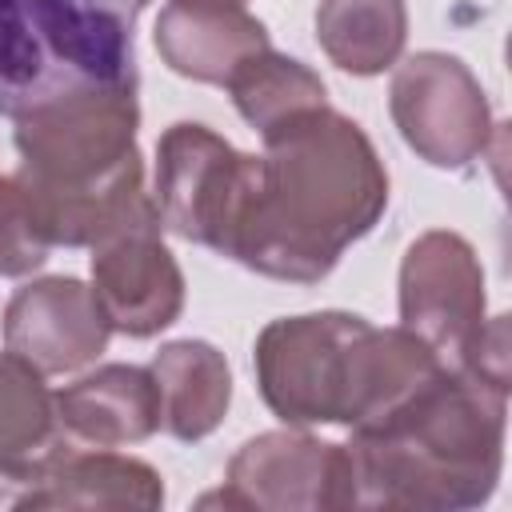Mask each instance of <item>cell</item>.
I'll return each instance as SVG.
<instances>
[{
  "instance_id": "18",
  "label": "cell",
  "mask_w": 512,
  "mask_h": 512,
  "mask_svg": "<svg viewBox=\"0 0 512 512\" xmlns=\"http://www.w3.org/2000/svg\"><path fill=\"white\" fill-rule=\"evenodd\" d=\"M236 112L256 128V132H268L272 124L304 112V108H316V104H328V88L324 80L292 60V56H280L272 48L264 52H252L236 72L232 80L224 84Z\"/></svg>"
},
{
  "instance_id": "6",
  "label": "cell",
  "mask_w": 512,
  "mask_h": 512,
  "mask_svg": "<svg viewBox=\"0 0 512 512\" xmlns=\"http://www.w3.org/2000/svg\"><path fill=\"white\" fill-rule=\"evenodd\" d=\"M388 108L404 144L432 168L460 172L488 152L496 132L488 96L472 68L448 52H412L392 64Z\"/></svg>"
},
{
  "instance_id": "20",
  "label": "cell",
  "mask_w": 512,
  "mask_h": 512,
  "mask_svg": "<svg viewBox=\"0 0 512 512\" xmlns=\"http://www.w3.org/2000/svg\"><path fill=\"white\" fill-rule=\"evenodd\" d=\"M196 4H236V8H244L248 0H196Z\"/></svg>"
},
{
  "instance_id": "11",
  "label": "cell",
  "mask_w": 512,
  "mask_h": 512,
  "mask_svg": "<svg viewBox=\"0 0 512 512\" xmlns=\"http://www.w3.org/2000/svg\"><path fill=\"white\" fill-rule=\"evenodd\" d=\"M92 292L112 332L132 340H148L176 324L184 308V276L160 240V224H136L92 244Z\"/></svg>"
},
{
  "instance_id": "3",
  "label": "cell",
  "mask_w": 512,
  "mask_h": 512,
  "mask_svg": "<svg viewBox=\"0 0 512 512\" xmlns=\"http://www.w3.org/2000/svg\"><path fill=\"white\" fill-rule=\"evenodd\" d=\"M504 416L508 388L444 368L344 444L352 508L456 512L484 504L504 468Z\"/></svg>"
},
{
  "instance_id": "15",
  "label": "cell",
  "mask_w": 512,
  "mask_h": 512,
  "mask_svg": "<svg viewBox=\"0 0 512 512\" xmlns=\"http://www.w3.org/2000/svg\"><path fill=\"white\" fill-rule=\"evenodd\" d=\"M72 448L56 396L44 388V372L28 360L0 352V484L32 488Z\"/></svg>"
},
{
  "instance_id": "2",
  "label": "cell",
  "mask_w": 512,
  "mask_h": 512,
  "mask_svg": "<svg viewBox=\"0 0 512 512\" xmlns=\"http://www.w3.org/2000/svg\"><path fill=\"white\" fill-rule=\"evenodd\" d=\"M20 168L12 172L48 244L92 248L124 228L160 224L136 148V88L60 96L12 120Z\"/></svg>"
},
{
  "instance_id": "4",
  "label": "cell",
  "mask_w": 512,
  "mask_h": 512,
  "mask_svg": "<svg viewBox=\"0 0 512 512\" xmlns=\"http://www.w3.org/2000/svg\"><path fill=\"white\" fill-rule=\"evenodd\" d=\"M444 368L408 328H376L356 312L280 316L256 336L260 396L292 428H368Z\"/></svg>"
},
{
  "instance_id": "13",
  "label": "cell",
  "mask_w": 512,
  "mask_h": 512,
  "mask_svg": "<svg viewBox=\"0 0 512 512\" xmlns=\"http://www.w3.org/2000/svg\"><path fill=\"white\" fill-rule=\"evenodd\" d=\"M52 396L72 444L124 448L160 432V392L148 368L100 364L96 372L64 384Z\"/></svg>"
},
{
  "instance_id": "7",
  "label": "cell",
  "mask_w": 512,
  "mask_h": 512,
  "mask_svg": "<svg viewBox=\"0 0 512 512\" xmlns=\"http://www.w3.org/2000/svg\"><path fill=\"white\" fill-rule=\"evenodd\" d=\"M252 152L232 148L204 124L180 120L156 144V212L160 228L224 256L240 216Z\"/></svg>"
},
{
  "instance_id": "21",
  "label": "cell",
  "mask_w": 512,
  "mask_h": 512,
  "mask_svg": "<svg viewBox=\"0 0 512 512\" xmlns=\"http://www.w3.org/2000/svg\"><path fill=\"white\" fill-rule=\"evenodd\" d=\"M0 500H4V492H0Z\"/></svg>"
},
{
  "instance_id": "5",
  "label": "cell",
  "mask_w": 512,
  "mask_h": 512,
  "mask_svg": "<svg viewBox=\"0 0 512 512\" xmlns=\"http://www.w3.org/2000/svg\"><path fill=\"white\" fill-rule=\"evenodd\" d=\"M144 8L148 0H0V116L92 88H136Z\"/></svg>"
},
{
  "instance_id": "17",
  "label": "cell",
  "mask_w": 512,
  "mask_h": 512,
  "mask_svg": "<svg viewBox=\"0 0 512 512\" xmlns=\"http://www.w3.org/2000/svg\"><path fill=\"white\" fill-rule=\"evenodd\" d=\"M408 40L404 0H320L316 44L352 76H380L392 68Z\"/></svg>"
},
{
  "instance_id": "8",
  "label": "cell",
  "mask_w": 512,
  "mask_h": 512,
  "mask_svg": "<svg viewBox=\"0 0 512 512\" xmlns=\"http://www.w3.org/2000/svg\"><path fill=\"white\" fill-rule=\"evenodd\" d=\"M212 504L256 512L352 508L348 448L304 432H260L228 460L224 488L200 496V508Z\"/></svg>"
},
{
  "instance_id": "14",
  "label": "cell",
  "mask_w": 512,
  "mask_h": 512,
  "mask_svg": "<svg viewBox=\"0 0 512 512\" xmlns=\"http://www.w3.org/2000/svg\"><path fill=\"white\" fill-rule=\"evenodd\" d=\"M16 508H160L164 480L152 464L112 448H68L32 488L12 496Z\"/></svg>"
},
{
  "instance_id": "19",
  "label": "cell",
  "mask_w": 512,
  "mask_h": 512,
  "mask_svg": "<svg viewBox=\"0 0 512 512\" xmlns=\"http://www.w3.org/2000/svg\"><path fill=\"white\" fill-rule=\"evenodd\" d=\"M48 236L16 176H0V276H28L48 260Z\"/></svg>"
},
{
  "instance_id": "12",
  "label": "cell",
  "mask_w": 512,
  "mask_h": 512,
  "mask_svg": "<svg viewBox=\"0 0 512 512\" xmlns=\"http://www.w3.org/2000/svg\"><path fill=\"white\" fill-rule=\"evenodd\" d=\"M152 44L176 76L220 88L252 52L272 48L268 28L248 8L196 0H168L156 16Z\"/></svg>"
},
{
  "instance_id": "10",
  "label": "cell",
  "mask_w": 512,
  "mask_h": 512,
  "mask_svg": "<svg viewBox=\"0 0 512 512\" xmlns=\"http://www.w3.org/2000/svg\"><path fill=\"white\" fill-rule=\"evenodd\" d=\"M112 324L96 292L76 276H40L4 308V348L44 376L76 372L108 348Z\"/></svg>"
},
{
  "instance_id": "1",
  "label": "cell",
  "mask_w": 512,
  "mask_h": 512,
  "mask_svg": "<svg viewBox=\"0 0 512 512\" xmlns=\"http://www.w3.org/2000/svg\"><path fill=\"white\" fill-rule=\"evenodd\" d=\"M260 140L224 256L268 280L316 284L384 216L388 172L364 128L328 104Z\"/></svg>"
},
{
  "instance_id": "16",
  "label": "cell",
  "mask_w": 512,
  "mask_h": 512,
  "mask_svg": "<svg viewBox=\"0 0 512 512\" xmlns=\"http://www.w3.org/2000/svg\"><path fill=\"white\" fill-rule=\"evenodd\" d=\"M160 392V428L184 444L212 436L232 404V372L208 340H172L148 364Z\"/></svg>"
},
{
  "instance_id": "9",
  "label": "cell",
  "mask_w": 512,
  "mask_h": 512,
  "mask_svg": "<svg viewBox=\"0 0 512 512\" xmlns=\"http://www.w3.org/2000/svg\"><path fill=\"white\" fill-rule=\"evenodd\" d=\"M484 320V268L472 244L448 228L416 236L400 260V328L420 336L448 368H460Z\"/></svg>"
}]
</instances>
